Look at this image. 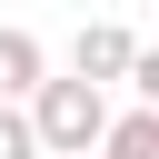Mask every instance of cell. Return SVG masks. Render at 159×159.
<instances>
[{"label": "cell", "instance_id": "cell-2", "mask_svg": "<svg viewBox=\"0 0 159 159\" xmlns=\"http://www.w3.org/2000/svg\"><path fill=\"white\" fill-rule=\"evenodd\" d=\"M139 50H149V40H139L129 20H89V30H80V60H70V80L109 89V80H129V70H139Z\"/></svg>", "mask_w": 159, "mask_h": 159}, {"label": "cell", "instance_id": "cell-4", "mask_svg": "<svg viewBox=\"0 0 159 159\" xmlns=\"http://www.w3.org/2000/svg\"><path fill=\"white\" fill-rule=\"evenodd\" d=\"M99 159H159V109H119L109 119V149Z\"/></svg>", "mask_w": 159, "mask_h": 159}, {"label": "cell", "instance_id": "cell-1", "mask_svg": "<svg viewBox=\"0 0 159 159\" xmlns=\"http://www.w3.org/2000/svg\"><path fill=\"white\" fill-rule=\"evenodd\" d=\"M30 129H40L50 159H99V149H109V89H89V80H50V89L30 99Z\"/></svg>", "mask_w": 159, "mask_h": 159}, {"label": "cell", "instance_id": "cell-3", "mask_svg": "<svg viewBox=\"0 0 159 159\" xmlns=\"http://www.w3.org/2000/svg\"><path fill=\"white\" fill-rule=\"evenodd\" d=\"M40 89H50V60H40V40L0 20V99L20 109V99H40Z\"/></svg>", "mask_w": 159, "mask_h": 159}, {"label": "cell", "instance_id": "cell-6", "mask_svg": "<svg viewBox=\"0 0 159 159\" xmlns=\"http://www.w3.org/2000/svg\"><path fill=\"white\" fill-rule=\"evenodd\" d=\"M129 89H139V109H159V40L139 50V70H129Z\"/></svg>", "mask_w": 159, "mask_h": 159}, {"label": "cell", "instance_id": "cell-5", "mask_svg": "<svg viewBox=\"0 0 159 159\" xmlns=\"http://www.w3.org/2000/svg\"><path fill=\"white\" fill-rule=\"evenodd\" d=\"M0 159H40V129H30V109H10V99H0Z\"/></svg>", "mask_w": 159, "mask_h": 159}]
</instances>
